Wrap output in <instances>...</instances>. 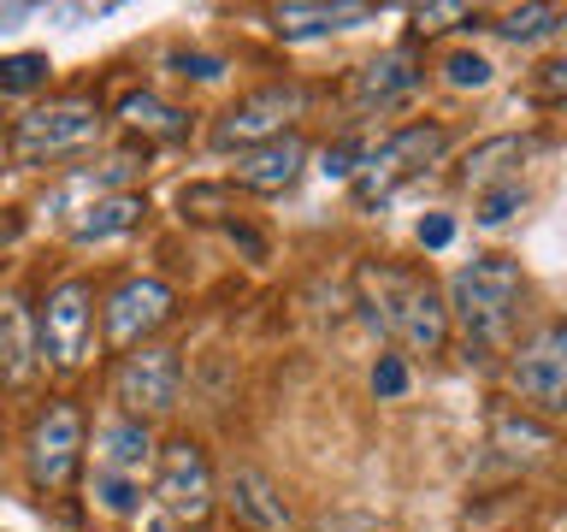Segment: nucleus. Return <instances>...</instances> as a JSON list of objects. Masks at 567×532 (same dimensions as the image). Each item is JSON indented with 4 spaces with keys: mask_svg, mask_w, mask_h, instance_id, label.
Returning <instances> with one entry per match:
<instances>
[{
    "mask_svg": "<svg viewBox=\"0 0 567 532\" xmlns=\"http://www.w3.org/2000/svg\"><path fill=\"white\" fill-rule=\"evenodd\" d=\"M278 35H319V30H349L372 18V7H278Z\"/></svg>",
    "mask_w": 567,
    "mask_h": 532,
    "instance_id": "obj_21",
    "label": "nucleus"
},
{
    "mask_svg": "<svg viewBox=\"0 0 567 532\" xmlns=\"http://www.w3.org/2000/svg\"><path fill=\"white\" fill-rule=\"evenodd\" d=\"M95 497H101V509H113V514H136V503H142V485H136V479L95 473Z\"/></svg>",
    "mask_w": 567,
    "mask_h": 532,
    "instance_id": "obj_25",
    "label": "nucleus"
},
{
    "mask_svg": "<svg viewBox=\"0 0 567 532\" xmlns=\"http://www.w3.org/2000/svg\"><path fill=\"white\" fill-rule=\"evenodd\" d=\"M372 390H379V397H402L408 390V361L402 355H384V361L372 367Z\"/></svg>",
    "mask_w": 567,
    "mask_h": 532,
    "instance_id": "obj_28",
    "label": "nucleus"
},
{
    "mask_svg": "<svg viewBox=\"0 0 567 532\" xmlns=\"http://www.w3.org/2000/svg\"><path fill=\"white\" fill-rule=\"evenodd\" d=\"M118 124H124V131H136V136H154V142H184L189 136V113H184V106L159 101V95H148V89H136V95L118 101Z\"/></svg>",
    "mask_w": 567,
    "mask_h": 532,
    "instance_id": "obj_18",
    "label": "nucleus"
},
{
    "mask_svg": "<svg viewBox=\"0 0 567 532\" xmlns=\"http://www.w3.org/2000/svg\"><path fill=\"white\" fill-rule=\"evenodd\" d=\"M514 308H520V266L508 255H485L473 266H461L450 284V314L467 349H496L514 331Z\"/></svg>",
    "mask_w": 567,
    "mask_h": 532,
    "instance_id": "obj_2",
    "label": "nucleus"
},
{
    "mask_svg": "<svg viewBox=\"0 0 567 532\" xmlns=\"http://www.w3.org/2000/svg\"><path fill=\"white\" fill-rule=\"evenodd\" d=\"M48 53H0V95H30L48 83Z\"/></svg>",
    "mask_w": 567,
    "mask_h": 532,
    "instance_id": "obj_23",
    "label": "nucleus"
},
{
    "mask_svg": "<svg viewBox=\"0 0 567 532\" xmlns=\"http://www.w3.org/2000/svg\"><path fill=\"white\" fill-rule=\"evenodd\" d=\"M455 12H461V7H420L414 24H420V30H443V18H455Z\"/></svg>",
    "mask_w": 567,
    "mask_h": 532,
    "instance_id": "obj_33",
    "label": "nucleus"
},
{
    "mask_svg": "<svg viewBox=\"0 0 567 532\" xmlns=\"http://www.w3.org/2000/svg\"><path fill=\"white\" fill-rule=\"evenodd\" d=\"M142 195H101L95 207H83V219H71V237L78 243H106V237H124V231L142 225Z\"/></svg>",
    "mask_w": 567,
    "mask_h": 532,
    "instance_id": "obj_19",
    "label": "nucleus"
},
{
    "mask_svg": "<svg viewBox=\"0 0 567 532\" xmlns=\"http://www.w3.org/2000/svg\"><path fill=\"white\" fill-rule=\"evenodd\" d=\"M443 78H450L455 89H485L491 83V60L485 53H450V60H443Z\"/></svg>",
    "mask_w": 567,
    "mask_h": 532,
    "instance_id": "obj_26",
    "label": "nucleus"
},
{
    "mask_svg": "<svg viewBox=\"0 0 567 532\" xmlns=\"http://www.w3.org/2000/svg\"><path fill=\"white\" fill-rule=\"evenodd\" d=\"M361 308L372 314V326L390 331L402 349L414 355H437L450 344V308H443L437 284L414 273V266H390V260H361L354 273Z\"/></svg>",
    "mask_w": 567,
    "mask_h": 532,
    "instance_id": "obj_1",
    "label": "nucleus"
},
{
    "mask_svg": "<svg viewBox=\"0 0 567 532\" xmlns=\"http://www.w3.org/2000/svg\"><path fill=\"white\" fill-rule=\"evenodd\" d=\"M301 166H308V142H301L296 131H284L272 142H260V149H243L230 177H237L243 190H255V195H278L301 177Z\"/></svg>",
    "mask_w": 567,
    "mask_h": 532,
    "instance_id": "obj_12",
    "label": "nucleus"
},
{
    "mask_svg": "<svg viewBox=\"0 0 567 532\" xmlns=\"http://www.w3.org/2000/svg\"><path fill=\"white\" fill-rule=\"evenodd\" d=\"M420 78H425V65H420V53L414 48H390V53H379V60H367L361 65V78H354V101L367 106H396V101H408L420 89Z\"/></svg>",
    "mask_w": 567,
    "mask_h": 532,
    "instance_id": "obj_14",
    "label": "nucleus"
},
{
    "mask_svg": "<svg viewBox=\"0 0 567 532\" xmlns=\"http://www.w3.org/2000/svg\"><path fill=\"white\" fill-rule=\"evenodd\" d=\"M172 308H177L172 284H159V278H124V284H113V296H106L101 331H106V344H113V349H142V337L166 326Z\"/></svg>",
    "mask_w": 567,
    "mask_h": 532,
    "instance_id": "obj_9",
    "label": "nucleus"
},
{
    "mask_svg": "<svg viewBox=\"0 0 567 532\" xmlns=\"http://www.w3.org/2000/svg\"><path fill=\"white\" fill-rule=\"evenodd\" d=\"M154 497L177 526H207L219 485H213V461L195 438H172L159 443V473H154Z\"/></svg>",
    "mask_w": 567,
    "mask_h": 532,
    "instance_id": "obj_6",
    "label": "nucleus"
},
{
    "mask_svg": "<svg viewBox=\"0 0 567 532\" xmlns=\"http://www.w3.org/2000/svg\"><path fill=\"white\" fill-rule=\"evenodd\" d=\"M154 461V438L142 420H106L95 432V473H113V479H136L142 485V468Z\"/></svg>",
    "mask_w": 567,
    "mask_h": 532,
    "instance_id": "obj_15",
    "label": "nucleus"
},
{
    "mask_svg": "<svg viewBox=\"0 0 567 532\" xmlns=\"http://www.w3.org/2000/svg\"><path fill=\"white\" fill-rule=\"evenodd\" d=\"M95 136H101V106L95 101H83V95L48 101V106H35V113L18 119L12 160L18 166H48V160H65V154L89 149Z\"/></svg>",
    "mask_w": 567,
    "mask_h": 532,
    "instance_id": "obj_4",
    "label": "nucleus"
},
{
    "mask_svg": "<svg viewBox=\"0 0 567 532\" xmlns=\"http://www.w3.org/2000/svg\"><path fill=\"white\" fill-rule=\"evenodd\" d=\"M83 408L78 402H65V397H53L42 402V415L30 420V438H24V461H30V485L35 491H65L71 479H78L83 468Z\"/></svg>",
    "mask_w": 567,
    "mask_h": 532,
    "instance_id": "obj_5",
    "label": "nucleus"
},
{
    "mask_svg": "<svg viewBox=\"0 0 567 532\" xmlns=\"http://www.w3.org/2000/svg\"><path fill=\"white\" fill-rule=\"evenodd\" d=\"M225 231H230V243H243V255H248V260H266V243H260L248 225H237V219H230Z\"/></svg>",
    "mask_w": 567,
    "mask_h": 532,
    "instance_id": "obj_32",
    "label": "nucleus"
},
{
    "mask_svg": "<svg viewBox=\"0 0 567 532\" xmlns=\"http://www.w3.org/2000/svg\"><path fill=\"white\" fill-rule=\"evenodd\" d=\"M172 65L177 78H202V83H213L225 71V60H213V53H172Z\"/></svg>",
    "mask_w": 567,
    "mask_h": 532,
    "instance_id": "obj_29",
    "label": "nucleus"
},
{
    "mask_svg": "<svg viewBox=\"0 0 567 532\" xmlns=\"http://www.w3.org/2000/svg\"><path fill=\"white\" fill-rule=\"evenodd\" d=\"M225 503L230 514L248 526V532H290V503H284V491L266 479L260 468H237L230 473V485H225Z\"/></svg>",
    "mask_w": 567,
    "mask_h": 532,
    "instance_id": "obj_13",
    "label": "nucleus"
},
{
    "mask_svg": "<svg viewBox=\"0 0 567 532\" xmlns=\"http://www.w3.org/2000/svg\"><path fill=\"white\" fill-rule=\"evenodd\" d=\"M520 207H526V190L520 184H496V190L478 195V225H508Z\"/></svg>",
    "mask_w": 567,
    "mask_h": 532,
    "instance_id": "obj_24",
    "label": "nucleus"
},
{
    "mask_svg": "<svg viewBox=\"0 0 567 532\" xmlns=\"http://www.w3.org/2000/svg\"><path fill=\"white\" fill-rule=\"evenodd\" d=\"M514 385H520V397L532 408L567 415V326L538 331L520 355H514Z\"/></svg>",
    "mask_w": 567,
    "mask_h": 532,
    "instance_id": "obj_11",
    "label": "nucleus"
},
{
    "mask_svg": "<svg viewBox=\"0 0 567 532\" xmlns=\"http://www.w3.org/2000/svg\"><path fill=\"white\" fill-rule=\"evenodd\" d=\"M18 231H24V213H0V248L18 243Z\"/></svg>",
    "mask_w": 567,
    "mask_h": 532,
    "instance_id": "obj_34",
    "label": "nucleus"
},
{
    "mask_svg": "<svg viewBox=\"0 0 567 532\" xmlns=\"http://www.w3.org/2000/svg\"><path fill=\"white\" fill-rule=\"evenodd\" d=\"M177 379H184V367H177V349L166 344H142L131 349L118 361V402H124V415L142 420V415H166V408L177 402Z\"/></svg>",
    "mask_w": 567,
    "mask_h": 532,
    "instance_id": "obj_10",
    "label": "nucleus"
},
{
    "mask_svg": "<svg viewBox=\"0 0 567 532\" xmlns=\"http://www.w3.org/2000/svg\"><path fill=\"white\" fill-rule=\"evenodd\" d=\"M35 326H30V314H24V301L7 296L0 301V379L7 385H24L30 372H35Z\"/></svg>",
    "mask_w": 567,
    "mask_h": 532,
    "instance_id": "obj_17",
    "label": "nucleus"
},
{
    "mask_svg": "<svg viewBox=\"0 0 567 532\" xmlns=\"http://www.w3.org/2000/svg\"><path fill=\"white\" fill-rule=\"evenodd\" d=\"M491 443H496L503 456H514V461H538V456L556 450V432H549V426H538L532 415L496 408V415H491Z\"/></svg>",
    "mask_w": 567,
    "mask_h": 532,
    "instance_id": "obj_20",
    "label": "nucleus"
},
{
    "mask_svg": "<svg viewBox=\"0 0 567 532\" xmlns=\"http://www.w3.org/2000/svg\"><path fill=\"white\" fill-rule=\"evenodd\" d=\"M567 24V12L561 7H514V12H503V30L508 42H544V35H556Z\"/></svg>",
    "mask_w": 567,
    "mask_h": 532,
    "instance_id": "obj_22",
    "label": "nucleus"
},
{
    "mask_svg": "<svg viewBox=\"0 0 567 532\" xmlns=\"http://www.w3.org/2000/svg\"><path fill=\"white\" fill-rule=\"evenodd\" d=\"M301 89L296 83H266L255 95H243L230 113L213 124V149H260V142L284 136V124L301 113Z\"/></svg>",
    "mask_w": 567,
    "mask_h": 532,
    "instance_id": "obj_8",
    "label": "nucleus"
},
{
    "mask_svg": "<svg viewBox=\"0 0 567 532\" xmlns=\"http://www.w3.org/2000/svg\"><path fill=\"white\" fill-rule=\"evenodd\" d=\"M532 149H538L532 136H491V142H478V149L467 154V166H461V184L478 190V195L496 190V184H520L514 166H520Z\"/></svg>",
    "mask_w": 567,
    "mask_h": 532,
    "instance_id": "obj_16",
    "label": "nucleus"
},
{
    "mask_svg": "<svg viewBox=\"0 0 567 532\" xmlns=\"http://www.w3.org/2000/svg\"><path fill=\"white\" fill-rule=\"evenodd\" d=\"M354 166H361L354 142H331V149H326V177H354Z\"/></svg>",
    "mask_w": 567,
    "mask_h": 532,
    "instance_id": "obj_30",
    "label": "nucleus"
},
{
    "mask_svg": "<svg viewBox=\"0 0 567 532\" xmlns=\"http://www.w3.org/2000/svg\"><path fill=\"white\" fill-rule=\"evenodd\" d=\"M532 101H538V106H561L567 101V53H561V60H549L538 78H532Z\"/></svg>",
    "mask_w": 567,
    "mask_h": 532,
    "instance_id": "obj_27",
    "label": "nucleus"
},
{
    "mask_svg": "<svg viewBox=\"0 0 567 532\" xmlns=\"http://www.w3.org/2000/svg\"><path fill=\"white\" fill-rule=\"evenodd\" d=\"M0 432H7V415H0Z\"/></svg>",
    "mask_w": 567,
    "mask_h": 532,
    "instance_id": "obj_35",
    "label": "nucleus"
},
{
    "mask_svg": "<svg viewBox=\"0 0 567 532\" xmlns=\"http://www.w3.org/2000/svg\"><path fill=\"white\" fill-rule=\"evenodd\" d=\"M89 337H95V290L89 278H60L35 308V349L53 367H83Z\"/></svg>",
    "mask_w": 567,
    "mask_h": 532,
    "instance_id": "obj_7",
    "label": "nucleus"
},
{
    "mask_svg": "<svg viewBox=\"0 0 567 532\" xmlns=\"http://www.w3.org/2000/svg\"><path fill=\"white\" fill-rule=\"evenodd\" d=\"M450 237H455V219H443V213L420 219V243H425V248H450Z\"/></svg>",
    "mask_w": 567,
    "mask_h": 532,
    "instance_id": "obj_31",
    "label": "nucleus"
},
{
    "mask_svg": "<svg viewBox=\"0 0 567 532\" xmlns=\"http://www.w3.org/2000/svg\"><path fill=\"white\" fill-rule=\"evenodd\" d=\"M443 149H450V131L443 124H408V131L384 136L372 154H361V166H354V202L372 207V202H390L408 177H420L425 166H437Z\"/></svg>",
    "mask_w": 567,
    "mask_h": 532,
    "instance_id": "obj_3",
    "label": "nucleus"
}]
</instances>
